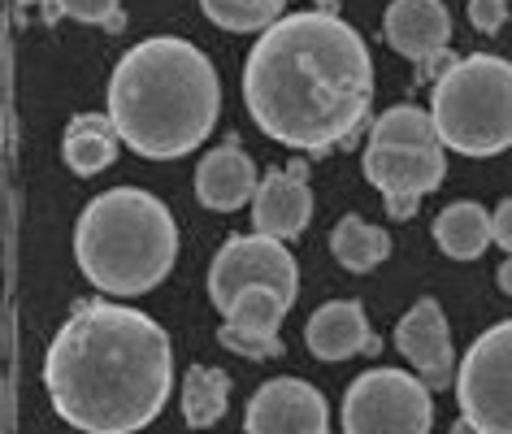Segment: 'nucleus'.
Returning <instances> with one entry per match:
<instances>
[{
	"instance_id": "obj_6",
	"label": "nucleus",
	"mask_w": 512,
	"mask_h": 434,
	"mask_svg": "<svg viewBox=\"0 0 512 434\" xmlns=\"http://www.w3.org/2000/svg\"><path fill=\"white\" fill-rule=\"evenodd\" d=\"M430 387L400 369H369L343 395V434H430Z\"/></svg>"
},
{
	"instance_id": "obj_23",
	"label": "nucleus",
	"mask_w": 512,
	"mask_h": 434,
	"mask_svg": "<svg viewBox=\"0 0 512 434\" xmlns=\"http://www.w3.org/2000/svg\"><path fill=\"white\" fill-rule=\"evenodd\" d=\"M57 18H74V22H87V27L118 31L122 27V0H53V9L44 14V22H57Z\"/></svg>"
},
{
	"instance_id": "obj_27",
	"label": "nucleus",
	"mask_w": 512,
	"mask_h": 434,
	"mask_svg": "<svg viewBox=\"0 0 512 434\" xmlns=\"http://www.w3.org/2000/svg\"><path fill=\"white\" fill-rule=\"evenodd\" d=\"M382 200H387V213L395 217V222H408V217L417 213V200L421 196H404V191H395V196H382Z\"/></svg>"
},
{
	"instance_id": "obj_4",
	"label": "nucleus",
	"mask_w": 512,
	"mask_h": 434,
	"mask_svg": "<svg viewBox=\"0 0 512 434\" xmlns=\"http://www.w3.org/2000/svg\"><path fill=\"white\" fill-rule=\"evenodd\" d=\"M178 226L144 187H113L87 204L74 226V261L109 296H144L174 270Z\"/></svg>"
},
{
	"instance_id": "obj_24",
	"label": "nucleus",
	"mask_w": 512,
	"mask_h": 434,
	"mask_svg": "<svg viewBox=\"0 0 512 434\" xmlns=\"http://www.w3.org/2000/svg\"><path fill=\"white\" fill-rule=\"evenodd\" d=\"M217 339H222V348L239 352V356H252V361H274V356H283V343H278V339L243 335V330H235V326H222V330H217Z\"/></svg>"
},
{
	"instance_id": "obj_8",
	"label": "nucleus",
	"mask_w": 512,
	"mask_h": 434,
	"mask_svg": "<svg viewBox=\"0 0 512 434\" xmlns=\"http://www.w3.org/2000/svg\"><path fill=\"white\" fill-rule=\"evenodd\" d=\"M252 287H270L278 291L287 304H296L300 296V270H296V257L287 252L283 239L274 235H230L222 252L213 257L209 265V300L217 309H230L243 291Z\"/></svg>"
},
{
	"instance_id": "obj_26",
	"label": "nucleus",
	"mask_w": 512,
	"mask_h": 434,
	"mask_svg": "<svg viewBox=\"0 0 512 434\" xmlns=\"http://www.w3.org/2000/svg\"><path fill=\"white\" fill-rule=\"evenodd\" d=\"M491 217H495V244L512 252V200L499 204V209H495Z\"/></svg>"
},
{
	"instance_id": "obj_7",
	"label": "nucleus",
	"mask_w": 512,
	"mask_h": 434,
	"mask_svg": "<svg viewBox=\"0 0 512 434\" xmlns=\"http://www.w3.org/2000/svg\"><path fill=\"white\" fill-rule=\"evenodd\" d=\"M456 404L482 434H512V322L473 339L456 369Z\"/></svg>"
},
{
	"instance_id": "obj_5",
	"label": "nucleus",
	"mask_w": 512,
	"mask_h": 434,
	"mask_svg": "<svg viewBox=\"0 0 512 434\" xmlns=\"http://www.w3.org/2000/svg\"><path fill=\"white\" fill-rule=\"evenodd\" d=\"M430 118L439 144L460 157H495L512 148V66L491 53L456 57L434 83Z\"/></svg>"
},
{
	"instance_id": "obj_20",
	"label": "nucleus",
	"mask_w": 512,
	"mask_h": 434,
	"mask_svg": "<svg viewBox=\"0 0 512 434\" xmlns=\"http://www.w3.org/2000/svg\"><path fill=\"white\" fill-rule=\"evenodd\" d=\"M369 144H387V148H439V131L434 118L417 105H395L374 122Z\"/></svg>"
},
{
	"instance_id": "obj_21",
	"label": "nucleus",
	"mask_w": 512,
	"mask_h": 434,
	"mask_svg": "<svg viewBox=\"0 0 512 434\" xmlns=\"http://www.w3.org/2000/svg\"><path fill=\"white\" fill-rule=\"evenodd\" d=\"M291 304L278 296L270 287H252L226 309V326L243 330V335H265V339H278V326H283Z\"/></svg>"
},
{
	"instance_id": "obj_30",
	"label": "nucleus",
	"mask_w": 512,
	"mask_h": 434,
	"mask_svg": "<svg viewBox=\"0 0 512 434\" xmlns=\"http://www.w3.org/2000/svg\"><path fill=\"white\" fill-rule=\"evenodd\" d=\"M31 5H40L44 14H48V9H53V0H18V9H31Z\"/></svg>"
},
{
	"instance_id": "obj_16",
	"label": "nucleus",
	"mask_w": 512,
	"mask_h": 434,
	"mask_svg": "<svg viewBox=\"0 0 512 434\" xmlns=\"http://www.w3.org/2000/svg\"><path fill=\"white\" fill-rule=\"evenodd\" d=\"M118 144H122V135L109 113H79V118L66 126V135H61V157H66L74 174L87 178V174L109 170V165L118 161Z\"/></svg>"
},
{
	"instance_id": "obj_9",
	"label": "nucleus",
	"mask_w": 512,
	"mask_h": 434,
	"mask_svg": "<svg viewBox=\"0 0 512 434\" xmlns=\"http://www.w3.org/2000/svg\"><path fill=\"white\" fill-rule=\"evenodd\" d=\"M243 434H330L326 395L304 378H270L248 400Z\"/></svg>"
},
{
	"instance_id": "obj_22",
	"label": "nucleus",
	"mask_w": 512,
	"mask_h": 434,
	"mask_svg": "<svg viewBox=\"0 0 512 434\" xmlns=\"http://www.w3.org/2000/svg\"><path fill=\"white\" fill-rule=\"evenodd\" d=\"M287 0H200L204 18L222 31H265L283 18Z\"/></svg>"
},
{
	"instance_id": "obj_28",
	"label": "nucleus",
	"mask_w": 512,
	"mask_h": 434,
	"mask_svg": "<svg viewBox=\"0 0 512 434\" xmlns=\"http://www.w3.org/2000/svg\"><path fill=\"white\" fill-rule=\"evenodd\" d=\"M495 278H499V291H504V296H512V257L499 265V274H495Z\"/></svg>"
},
{
	"instance_id": "obj_13",
	"label": "nucleus",
	"mask_w": 512,
	"mask_h": 434,
	"mask_svg": "<svg viewBox=\"0 0 512 434\" xmlns=\"http://www.w3.org/2000/svg\"><path fill=\"white\" fill-rule=\"evenodd\" d=\"M382 35L400 57L426 61L452 40V14L443 0H391V9L382 14Z\"/></svg>"
},
{
	"instance_id": "obj_29",
	"label": "nucleus",
	"mask_w": 512,
	"mask_h": 434,
	"mask_svg": "<svg viewBox=\"0 0 512 434\" xmlns=\"http://www.w3.org/2000/svg\"><path fill=\"white\" fill-rule=\"evenodd\" d=\"M452 434H482V430H478V426H473V421H469V417H460V421H456V426H452Z\"/></svg>"
},
{
	"instance_id": "obj_17",
	"label": "nucleus",
	"mask_w": 512,
	"mask_h": 434,
	"mask_svg": "<svg viewBox=\"0 0 512 434\" xmlns=\"http://www.w3.org/2000/svg\"><path fill=\"white\" fill-rule=\"evenodd\" d=\"M491 239H495V217L473 200H456L434 217V244L452 261H478Z\"/></svg>"
},
{
	"instance_id": "obj_12",
	"label": "nucleus",
	"mask_w": 512,
	"mask_h": 434,
	"mask_svg": "<svg viewBox=\"0 0 512 434\" xmlns=\"http://www.w3.org/2000/svg\"><path fill=\"white\" fill-rule=\"evenodd\" d=\"M447 157L439 148H387V144H369L365 148V178L374 183L382 196H426L443 183Z\"/></svg>"
},
{
	"instance_id": "obj_2",
	"label": "nucleus",
	"mask_w": 512,
	"mask_h": 434,
	"mask_svg": "<svg viewBox=\"0 0 512 434\" xmlns=\"http://www.w3.org/2000/svg\"><path fill=\"white\" fill-rule=\"evenodd\" d=\"M170 335L148 313L109 300L74 304L44 356L57 417L83 434H135L170 400Z\"/></svg>"
},
{
	"instance_id": "obj_15",
	"label": "nucleus",
	"mask_w": 512,
	"mask_h": 434,
	"mask_svg": "<svg viewBox=\"0 0 512 434\" xmlns=\"http://www.w3.org/2000/svg\"><path fill=\"white\" fill-rule=\"evenodd\" d=\"M256 187H261L256 165L239 144L213 148L209 157L196 165V196H200L204 209H217V213L243 209V204H252Z\"/></svg>"
},
{
	"instance_id": "obj_14",
	"label": "nucleus",
	"mask_w": 512,
	"mask_h": 434,
	"mask_svg": "<svg viewBox=\"0 0 512 434\" xmlns=\"http://www.w3.org/2000/svg\"><path fill=\"white\" fill-rule=\"evenodd\" d=\"M304 343H309V352L317 361H348L356 352H365V356L382 352V339L369 330L365 309L356 300L322 304V309L309 317V326H304Z\"/></svg>"
},
{
	"instance_id": "obj_19",
	"label": "nucleus",
	"mask_w": 512,
	"mask_h": 434,
	"mask_svg": "<svg viewBox=\"0 0 512 434\" xmlns=\"http://www.w3.org/2000/svg\"><path fill=\"white\" fill-rule=\"evenodd\" d=\"M226 400H230V374L226 369H213V365H191L187 369V382H183V417H187V426L209 430L213 421H222Z\"/></svg>"
},
{
	"instance_id": "obj_10",
	"label": "nucleus",
	"mask_w": 512,
	"mask_h": 434,
	"mask_svg": "<svg viewBox=\"0 0 512 434\" xmlns=\"http://www.w3.org/2000/svg\"><path fill=\"white\" fill-rule=\"evenodd\" d=\"M395 348L413 361V369L430 391L456 387L452 335H447V317L434 300H417L413 309L400 317V326H395Z\"/></svg>"
},
{
	"instance_id": "obj_11",
	"label": "nucleus",
	"mask_w": 512,
	"mask_h": 434,
	"mask_svg": "<svg viewBox=\"0 0 512 434\" xmlns=\"http://www.w3.org/2000/svg\"><path fill=\"white\" fill-rule=\"evenodd\" d=\"M309 170L291 165V170H274L261 178L252 196V226L274 239H296L313 217V191H309Z\"/></svg>"
},
{
	"instance_id": "obj_1",
	"label": "nucleus",
	"mask_w": 512,
	"mask_h": 434,
	"mask_svg": "<svg viewBox=\"0 0 512 434\" xmlns=\"http://www.w3.org/2000/svg\"><path fill=\"white\" fill-rule=\"evenodd\" d=\"M374 100V57L330 9L287 14L256 35L243 105L274 144L326 157L361 131Z\"/></svg>"
},
{
	"instance_id": "obj_18",
	"label": "nucleus",
	"mask_w": 512,
	"mask_h": 434,
	"mask_svg": "<svg viewBox=\"0 0 512 434\" xmlns=\"http://www.w3.org/2000/svg\"><path fill=\"white\" fill-rule=\"evenodd\" d=\"M330 252H335V261L343 265V270L369 274V270H378V265L387 261L391 235L382 231V226H369L365 217L348 213V217H343V222L335 226V235H330Z\"/></svg>"
},
{
	"instance_id": "obj_25",
	"label": "nucleus",
	"mask_w": 512,
	"mask_h": 434,
	"mask_svg": "<svg viewBox=\"0 0 512 434\" xmlns=\"http://www.w3.org/2000/svg\"><path fill=\"white\" fill-rule=\"evenodd\" d=\"M469 22H473V31L495 35L508 22V5L504 0H469Z\"/></svg>"
},
{
	"instance_id": "obj_3",
	"label": "nucleus",
	"mask_w": 512,
	"mask_h": 434,
	"mask_svg": "<svg viewBox=\"0 0 512 434\" xmlns=\"http://www.w3.org/2000/svg\"><path fill=\"white\" fill-rule=\"evenodd\" d=\"M222 83L213 61L178 35H152L118 61L109 79V118L122 144L148 161L187 157L213 135Z\"/></svg>"
}]
</instances>
